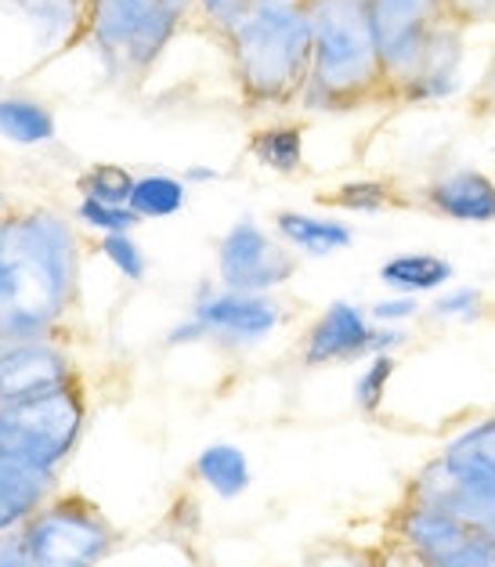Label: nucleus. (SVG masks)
I'll return each mask as SVG.
<instances>
[{"mask_svg": "<svg viewBox=\"0 0 495 567\" xmlns=\"http://www.w3.org/2000/svg\"><path fill=\"white\" fill-rule=\"evenodd\" d=\"M99 246H102L105 260L123 275V279H131V282H142L145 279V254H142V246H137V239H134L131 231L102 235Z\"/></svg>", "mask_w": 495, "mask_h": 567, "instance_id": "nucleus-28", "label": "nucleus"}, {"mask_svg": "<svg viewBox=\"0 0 495 567\" xmlns=\"http://www.w3.org/2000/svg\"><path fill=\"white\" fill-rule=\"evenodd\" d=\"M134 177L127 167L120 163H94L91 171L76 177V188L84 199H99V203H113V206H127L131 192H134Z\"/></svg>", "mask_w": 495, "mask_h": 567, "instance_id": "nucleus-24", "label": "nucleus"}, {"mask_svg": "<svg viewBox=\"0 0 495 567\" xmlns=\"http://www.w3.org/2000/svg\"><path fill=\"white\" fill-rule=\"evenodd\" d=\"M246 109H293L305 99L314 0H243L217 37Z\"/></svg>", "mask_w": 495, "mask_h": 567, "instance_id": "nucleus-2", "label": "nucleus"}, {"mask_svg": "<svg viewBox=\"0 0 495 567\" xmlns=\"http://www.w3.org/2000/svg\"><path fill=\"white\" fill-rule=\"evenodd\" d=\"M84 416L87 405L80 383L54 394L0 405V455L54 470L76 449Z\"/></svg>", "mask_w": 495, "mask_h": 567, "instance_id": "nucleus-7", "label": "nucleus"}, {"mask_svg": "<svg viewBox=\"0 0 495 567\" xmlns=\"http://www.w3.org/2000/svg\"><path fill=\"white\" fill-rule=\"evenodd\" d=\"M210 333H206V326L199 322L196 315L185 318V322H177V329L171 333V343H196V340H206Z\"/></svg>", "mask_w": 495, "mask_h": 567, "instance_id": "nucleus-33", "label": "nucleus"}, {"mask_svg": "<svg viewBox=\"0 0 495 567\" xmlns=\"http://www.w3.org/2000/svg\"><path fill=\"white\" fill-rule=\"evenodd\" d=\"M365 11L388 69V91L402 80L423 44L452 22L448 0H365Z\"/></svg>", "mask_w": 495, "mask_h": 567, "instance_id": "nucleus-11", "label": "nucleus"}, {"mask_svg": "<svg viewBox=\"0 0 495 567\" xmlns=\"http://www.w3.org/2000/svg\"><path fill=\"white\" fill-rule=\"evenodd\" d=\"M206 326L210 337H221L231 343H257L271 337L282 322L279 300H271L268 293H239V289H214L196 300L192 311Z\"/></svg>", "mask_w": 495, "mask_h": 567, "instance_id": "nucleus-14", "label": "nucleus"}, {"mask_svg": "<svg viewBox=\"0 0 495 567\" xmlns=\"http://www.w3.org/2000/svg\"><path fill=\"white\" fill-rule=\"evenodd\" d=\"M380 282L388 293H409V297L442 293L445 286L456 282V265L448 257L427 250L394 254L380 265Z\"/></svg>", "mask_w": 495, "mask_h": 567, "instance_id": "nucleus-17", "label": "nucleus"}, {"mask_svg": "<svg viewBox=\"0 0 495 567\" xmlns=\"http://www.w3.org/2000/svg\"><path fill=\"white\" fill-rule=\"evenodd\" d=\"M369 105H391V91L365 0H314V44L300 109L340 116Z\"/></svg>", "mask_w": 495, "mask_h": 567, "instance_id": "nucleus-3", "label": "nucleus"}, {"mask_svg": "<svg viewBox=\"0 0 495 567\" xmlns=\"http://www.w3.org/2000/svg\"><path fill=\"white\" fill-rule=\"evenodd\" d=\"M76 225L51 206H25L0 220V343L48 337L80 289Z\"/></svg>", "mask_w": 495, "mask_h": 567, "instance_id": "nucleus-1", "label": "nucleus"}, {"mask_svg": "<svg viewBox=\"0 0 495 567\" xmlns=\"http://www.w3.org/2000/svg\"><path fill=\"white\" fill-rule=\"evenodd\" d=\"M431 315L442 322H477L485 315V293L477 286H445L434 297Z\"/></svg>", "mask_w": 495, "mask_h": 567, "instance_id": "nucleus-26", "label": "nucleus"}, {"mask_svg": "<svg viewBox=\"0 0 495 567\" xmlns=\"http://www.w3.org/2000/svg\"><path fill=\"white\" fill-rule=\"evenodd\" d=\"M196 474L206 488L214 495H221V499H239V495L250 488V463H246V452L236 445H225V441H217V445L199 452Z\"/></svg>", "mask_w": 495, "mask_h": 567, "instance_id": "nucleus-21", "label": "nucleus"}, {"mask_svg": "<svg viewBox=\"0 0 495 567\" xmlns=\"http://www.w3.org/2000/svg\"><path fill=\"white\" fill-rule=\"evenodd\" d=\"M127 206L142 220L174 217L185 206V182L174 174H142L134 177V192Z\"/></svg>", "mask_w": 495, "mask_h": 567, "instance_id": "nucleus-23", "label": "nucleus"}, {"mask_svg": "<svg viewBox=\"0 0 495 567\" xmlns=\"http://www.w3.org/2000/svg\"><path fill=\"white\" fill-rule=\"evenodd\" d=\"M466 37L460 22H445L391 87V105H442L463 91Z\"/></svg>", "mask_w": 495, "mask_h": 567, "instance_id": "nucleus-12", "label": "nucleus"}, {"mask_svg": "<svg viewBox=\"0 0 495 567\" xmlns=\"http://www.w3.org/2000/svg\"><path fill=\"white\" fill-rule=\"evenodd\" d=\"M19 4H22V0H19Z\"/></svg>", "mask_w": 495, "mask_h": 567, "instance_id": "nucleus-36", "label": "nucleus"}, {"mask_svg": "<svg viewBox=\"0 0 495 567\" xmlns=\"http://www.w3.org/2000/svg\"><path fill=\"white\" fill-rule=\"evenodd\" d=\"M275 231L290 250H300L308 257H333L354 246L351 225H343L340 217H319L305 210H282L275 217Z\"/></svg>", "mask_w": 495, "mask_h": 567, "instance_id": "nucleus-18", "label": "nucleus"}, {"mask_svg": "<svg viewBox=\"0 0 495 567\" xmlns=\"http://www.w3.org/2000/svg\"><path fill=\"white\" fill-rule=\"evenodd\" d=\"M297 275V257L257 220H236L217 246V279L239 293H271Z\"/></svg>", "mask_w": 495, "mask_h": 567, "instance_id": "nucleus-10", "label": "nucleus"}, {"mask_svg": "<svg viewBox=\"0 0 495 567\" xmlns=\"http://www.w3.org/2000/svg\"><path fill=\"white\" fill-rule=\"evenodd\" d=\"M398 369V358L394 354H373L362 369V377L354 380V405H359L365 416L383 405V394H388V383Z\"/></svg>", "mask_w": 495, "mask_h": 567, "instance_id": "nucleus-25", "label": "nucleus"}, {"mask_svg": "<svg viewBox=\"0 0 495 567\" xmlns=\"http://www.w3.org/2000/svg\"><path fill=\"white\" fill-rule=\"evenodd\" d=\"M0 137L11 145H44L54 137V113L33 99H0Z\"/></svg>", "mask_w": 495, "mask_h": 567, "instance_id": "nucleus-22", "label": "nucleus"}, {"mask_svg": "<svg viewBox=\"0 0 495 567\" xmlns=\"http://www.w3.org/2000/svg\"><path fill=\"white\" fill-rule=\"evenodd\" d=\"M250 156L271 174H297L305 167V127L300 123H268V127L250 134Z\"/></svg>", "mask_w": 495, "mask_h": 567, "instance_id": "nucleus-20", "label": "nucleus"}, {"mask_svg": "<svg viewBox=\"0 0 495 567\" xmlns=\"http://www.w3.org/2000/svg\"><path fill=\"white\" fill-rule=\"evenodd\" d=\"M420 311H423L420 297H409V293H388L369 303V318H373L377 326H405Z\"/></svg>", "mask_w": 495, "mask_h": 567, "instance_id": "nucleus-29", "label": "nucleus"}, {"mask_svg": "<svg viewBox=\"0 0 495 567\" xmlns=\"http://www.w3.org/2000/svg\"><path fill=\"white\" fill-rule=\"evenodd\" d=\"M51 492L54 470L0 455V538L16 532L22 520H30L44 503H51Z\"/></svg>", "mask_w": 495, "mask_h": 567, "instance_id": "nucleus-16", "label": "nucleus"}, {"mask_svg": "<svg viewBox=\"0 0 495 567\" xmlns=\"http://www.w3.org/2000/svg\"><path fill=\"white\" fill-rule=\"evenodd\" d=\"M243 0H196V11H192V22H199V30L210 37H221L231 16L239 11Z\"/></svg>", "mask_w": 495, "mask_h": 567, "instance_id": "nucleus-30", "label": "nucleus"}, {"mask_svg": "<svg viewBox=\"0 0 495 567\" xmlns=\"http://www.w3.org/2000/svg\"><path fill=\"white\" fill-rule=\"evenodd\" d=\"M394 535L416 567H495V535L420 499L402 506Z\"/></svg>", "mask_w": 495, "mask_h": 567, "instance_id": "nucleus-8", "label": "nucleus"}, {"mask_svg": "<svg viewBox=\"0 0 495 567\" xmlns=\"http://www.w3.org/2000/svg\"><path fill=\"white\" fill-rule=\"evenodd\" d=\"M192 11L196 0H91L80 44H91L120 84H142Z\"/></svg>", "mask_w": 495, "mask_h": 567, "instance_id": "nucleus-4", "label": "nucleus"}, {"mask_svg": "<svg viewBox=\"0 0 495 567\" xmlns=\"http://www.w3.org/2000/svg\"><path fill=\"white\" fill-rule=\"evenodd\" d=\"M405 343V326H377L362 303L333 300L308 329L305 343H300V358H305V365H337L354 362V358L398 354Z\"/></svg>", "mask_w": 495, "mask_h": 567, "instance_id": "nucleus-9", "label": "nucleus"}, {"mask_svg": "<svg viewBox=\"0 0 495 567\" xmlns=\"http://www.w3.org/2000/svg\"><path fill=\"white\" fill-rule=\"evenodd\" d=\"M474 105L481 109V113H495V44H492V54H488L485 69H481V76H477Z\"/></svg>", "mask_w": 495, "mask_h": 567, "instance_id": "nucleus-32", "label": "nucleus"}, {"mask_svg": "<svg viewBox=\"0 0 495 567\" xmlns=\"http://www.w3.org/2000/svg\"><path fill=\"white\" fill-rule=\"evenodd\" d=\"M113 549L109 520L80 495L51 499L0 538V567H94Z\"/></svg>", "mask_w": 495, "mask_h": 567, "instance_id": "nucleus-5", "label": "nucleus"}, {"mask_svg": "<svg viewBox=\"0 0 495 567\" xmlns=\"http://www.w3.org/2000/svg\"><path fill=\"white\" fill-rule=\"evenodd\" d=\"M322 203L348 214H388L398 206H409L412 196H405L402 185L391 177H351V182H340L333 192H326Z\"/></svg>", "mask_w": 495, "mask_h": 567, "instance_id": "nucleus-19", "label": "nucleus"}, {"mask_svg": "<svg viewBox=\"0 0 495 567\" xmlns=\"http://www.w3.org/2000/svg\"><path fill=\"white\" fill-rule=\"evenodd\" d=\"M412 203L456 225H495V177L477 167H452L423 182Z\"/></svg>", "mask_w": 495, "mask_h": 567, "instance_id": "nucleus-15", "label": "nucleus"}, {"mask_svg": "<svg viewBox=\"0 0 495 567\" xmlns=\"http://www.w3.org/2000/svg\"><path fill=\"white\" fill-rule=\"evenodd\" d=\"M80 4H84V16H87V4H91V0H80Z\"/></svg>", "mask_w": 495, "mask_h": 567, "instance_id": "nucleus-35", "label": "nucleus"}, {"mask_svg": "<svg viewBox=\"0 0 495 567\" xmlns=\"http://www.w3.org/2000/svg\"><path fill=\"white\" fill-rule=\"evenodd\" d=\"M11 214V206H8V199H4V192H0V220H4Z\"/></svg>", "mask_w": 495, "mask_h": 567, "instance_id": "nucleus-34", "label": "nucleus"}, {"mask_svg": "<svg viewBox=\"0 0 495 567\" xmlns=\"http://www.w3.org/2000/svg\"><path fill=\"white\" fill-rule=\"evenodd\" d=\"M409 499L456 514L495 535V416L466 426L412 484Z\"/></svg>", "mask_w": 495, "mask_h": 567, "instance_id": "nucleus-6", "label": "nucleus"}, {"mask_svg": "<svg viewBox=\"0 0 495 567\" xmlns=\"http://www.w3.org/2000/svg\"><path fill=\"white\" fill-rule=\"evenodd\" d=\"M76 386V365L48 337L0 343V405Z\"/></svg>", "mask_w": 495, "mask_h": 567, "instance_id": "nucleus-13", "label": "nucleus"}, {"mask_svg": "<svg viewBox=\"0 0 495 567\" xmlns=\"http://www.w3.org/2000/svg\"><path fill=\"white\" fill-rule=\"evenodd\" d=\"M452 22L463 30H481V25H495V0H448Z\"/></svg>", "mask_w": 495, "mask_h": 567, "instance_id": "nucleus-31", "label": "nucleus"}, {"mask_svg": "<svg viewBox=\"0 0 495 567\" xmlns=\"http://www.w3.org/2000/svg\"><path fill=\"white\" fill-rule=\"evenodd\" d=\"M76 220L80 225H87L91 231H99V235L134 231L137 225H142V217H137L131 206H113V203H99V199H84V196H80V203H76Z\"/></svg>", "mask_w": 495, "mask_h": 567, "instance_id": "nucleus-27", "label": "nucleus"}]
</instances>
